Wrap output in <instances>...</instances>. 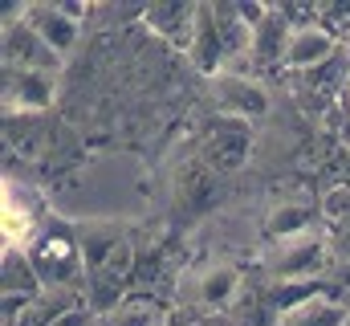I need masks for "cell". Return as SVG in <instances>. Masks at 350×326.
Segmentation results:
<instances>
[{"instance_id": "7", "label": "cell", "mask_w": 350, "mask_h": 326, "mask_svg": "<svg viewBox=\"0 0 350 326\" xmlns=\"http://www.w3.org/2000/svg\"><path fill=\"white\" fill-rule=\"evenodd\" d=\"M249 155H253V123L216 114L204 135V163L212 171H237L249 163Z\"/></svg>"}, {"instance_id": "18", "label": "cell", "mask_w": 350, "mask_h": 326, "mask_svg": "<svg viewBox=\"0 0 350 326\" xmlns=\"http://www.w3.org/2000/svg\"><path fill=\"white\" fill-rule=\"evenodd\" d=\"M347 53H350V41H347Z\"/></svg>"}, {"instance_id": "1", "label": "cell", "mask_w": 350, "mask_h": 326, "mask_svg": "<svg viewBox=\"0 0 350 326\" xmlns=\"http://www.w3.org/2000/svg\"><path fill=\"white\" fill-rule=\"evenodd\" d=\"M25 257L33 261L45 294H86V257L78 241V225L62 221L57 212H45V225Z\"/></svg>"}, {"instance_id": "2", "label": "cell", "mask_w": 350, "mask_h": 326, "mask_svg": "<svg viewBox=\"0 0 350 326\" xmlns=\"http://www.w3.org/2000/svg\"><path fill=\"white\" fill-rule=\"evenodd\" d=\"M330 265V249L322 229L306 233V237H289V241H269L261 253V273L269 286H310L322 281Z\"/></svg>"}, {"instance_id": "9", "label": "cell", "mask_w": 350, "mask_h": 326, "mask_svg": "<svg viewBox=\"0 0 350 326\" xmlns=\"http://www.w3.org/2000/svg\"><path fill=\"white\" fill-rule=\"evenodd\" d=\"M41 225H45V216L25 196V188L12 184V175H8L4 179V200H0V241H4V253H29V244L37 241Z\"/></svg>"}, {"instance_id": "15", "label": "cell", "mask_w": 350, "mask_h": 326, "mask_svg": "<svg viewBox=\"0 0 350 326\" xmlns=\"http://www.w3.org/2000/svg\"><path fill=\"white\" fill-rule=\"evenodd\" d=\"M347 323H350V306L342 298H334L330 290H318L314 298L289 306L277 318V326H347Z\"/></svg>"}, {"instance_id": "10", "label": "cell", "mask_w": 350, "mask_h": 326, "mask_svg": "<svg viewBox=\"0 0 350 326\" xmlns=\"http://www.w3.org/2000/svg\"><path fill=\"white\" fill-rule=\"evenodd\" d=\"M342 49H347V45H342L326 25H318V16H314V21H306V25L293 29L289 49H285V70H289V74H314V70L330 66Z\"/></svg>"}, {"instance_id": "14", "label": "cell", "mask_w": 350, "mask_h": 326, "mask_svg": "<svg viewBox=\"0 0 350 326\" xmlns=\"http://www.w3.org/2000/svg\"><path fill=\"white\" fill-rule=\"evenodd\" d=\"M306 233H318V204L289 196L269 208V216H265L269 241H289V237H306Z\"/></svg>"}, {"instance_id": "19", "label": "cell", "mask_w": 350, "mask_h": 326, "mask_svg": "<svg viewBox=\"0 0 350 326\" xmlns=\"http://www.w3.org/2000/svg\"><path fill=\"white\" fill-rule=\"evenodd\" d=\"M347 326H350V323H347Z\"/></svg>"}, {"instance_id": "6", "label": "cell", "mask_w": 350, "mask_h": 326, "mask_svg": "<svg viewBox=\"0 0 350 326\" xmlns=\"http://www.w3.org/2000/svg\"><path fill=\"white\" fill-rule=\"evenodd\" d=\"M245 290H249V277L237 261H208L191 281L196 306L208 314H232L237 302L245 298Z\"/></svg>"}, {"instance_id": "4", "label": "cell", "mask_w": 350, "mask_h": 326, "mask_svg": "<svg viewBox=\"0 0 350 326\" xmlns=\"http://www.w3.org/2000/svg\"><path fill=\"white\" fill-rule=\"evenodd\" d=\"M57 78L49 70H4L0 74V94H4V114L12 118H33L45 114L57 102Z\"/></svg>"}, {"instance_id": "17", "label": "cell", "mask_w": 350, "mask_h": 326, "mask_svg": "<svg viewBox=\"0 0 350 326\" xmlns=\"http://www.w3.org/2000/svg\"><path fill=\"white\" fill-rule=\"evenodd\" d=\"M342 155H347V179H350V147H347V151H342Z\"/></svg>"}, {"instance_id": "3", "label": "cell", "mask_w": 350, "mask_h": 326, "mask_svg": "<svg viewBox=\"0 0 350 326\" xmlns=\"http://www.w3.org/2000/svg\"><path fill=\"white\" fill-rule=\"evenodd\" d=\"M25 21H29V29L66 62L74 49H78V41H82V21H86V8L82 4H57V0H49V4H25V12H21Z\"/></svg>"}, {"instance_id": "13", "label": "cell", "mask_w": 350, "mask_h": 326, "mask_svg": "<svg viewBox=\"0 0 350 326\" xmlns=\"http://www.w3.org/2000/svg\"><path fill=\"white\" fill-rule=\"evenodd\" d=\"M196 21H200V4H179V0H167V4H147L143 8V25L155 29L163 41L179 45L187 53L191 37H196Z\"/></svg>"}, {"instance_id": "11", "label": "cell", "mask_w": 350, "mask_h": 326, "mask_svg": "<svg viewBox=\"0 0 350 326\" xmlns=\"http://www.w3.org/2000/svg\"><path fill=\"white\" fill-rule=\"evenodd\" d=\"M293 21L281 4H269V16L253 29V53H249V66L257 70H285V49H289V37H293Z\"/></svg>"}, {"instance_id": "5", "label": "cell", "mask_w": 350, "mask_h": 326, "mask_svg": "<svg viewBox=\"0 0 350 326\" xmlns=\"http://www.w3.org/2000/svg\"><path fill=\"white\" fill-rule=\"evenodd\" d=\"M25 4L16 8V16H4V37H0V62L4 70H49V74H62V58L29 29V21L21 16Z\"/></svg>"}, {"instance_id": "16", "label": "cell", "mask_w": 350, "mask_h": 326, "mask_svg": "<svg viewBox=\"0 0 350 326\" xmlns=\"http://www.w3.org/2000/svg\"><path fill=\"white\" fill-rule=\"evenodd\" d=\"M102 326H163V314L151 298H122L110 314H102Z\"/></svg>"}, {"instance_id": "12", "label": "cell", "mask_w": 350, "mask_h": 326, "mask_svg": "<svg viewBox=\"0 0 350 326\" xmlns=\"http://www.w3.org/2000/svg\"><path fill=\"white\" fill-rule=\"evenodd\" d=\"M187 62L208 74V78H220L228 70V53H224V37H220V25H216V8L212 4H200V21H196V37L187 45Z\"/></svg>"}, {"instance_id": "8", "label": "cell", "mask_w": 350, "mask_h": 326, "mask_svg": "<svg viewBox=\"0 0 350 326\" xmlns=\"http://www.w3.org/2000/svg\"><path fill=\"white\" fill-rule=\"evenodd\" d=\"M212 94H216V114H228V118L257 123V118H265L273 110L269 90L245 70H228V74L212 78Z\"/></svg>"}]
</instances>
